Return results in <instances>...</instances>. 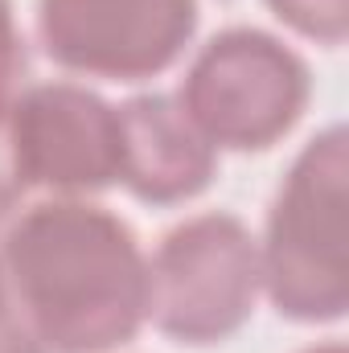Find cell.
<instances>
[{
  "label": "cell",
  "instance_id": "3",
  "mask_svg": "<svg viewBox=\"0 0 349 353\" xmlns=\"http://www.w3.org/2000/svg\"><path fill=\"white\" fill-rule=\"evenodd\" d=\"M308 62L275 33L230 25L189 62L177 103L218 152H267L308 111Z\"/></svg>",
  "mask_w": 349,
  "mask_h": 353
},
{
  "label": "cell",
  "instance_id": "12",
  "mask_svg": "<svg viewBox=\"0 0 349 353\" xmlns=\"http://www.w3.org/2000/svg\"><path fill=\"white\" fill-rule=\"evenodd\" d=\"M304 353H346V345L341 341H321V345H308Z\"/></svg>",
  "mask_w": 349,
  "mask_h": 353
},
{
  "label": "cell",
  "instance_id": "8",
  "mask_svg": "<svg viewBox=\"0 0 349 353\" xmlns=\"http://www.w3.org/2000/svg\"><path fill=\"white\" fill-rule=\"evenodd\" d=\"M263 4L279 25L317 46H341L349 33V0H263Z\"/></svg>",
  "mask_w": 349,
  "mask_h": 353
},
{
  "label": "cell",
  "instance_id": "13",
  "mask_svg": "<svg viewBox=\"0 0 349 353\" xmlns=\"http://www.w3.org/2000/svg\"><path fill=\"white\" fill-rule=\"evenodd\" d=\"M4 300H8V296H4V271H0V304H4Z\"/></svg>",
  "mask_w": 349,
  "mask_h": 353
},
{
  "label": "cell",
  "instance_id": "4",
  "mask_svg": "<svg viewBox=\"0 0 349 353\" xmlns=\"http://www.w3.org/2000/svg\"><path fill=\"white\" fill-rule=\"evenodd\" d=\"M148 321L177 345L230 341L263 296L259 239L226 210L177 222L148 259Z\"/></svg>",
  "mask_w": 349,
  "mask_h": 353
},
{
  "label": "cell",
  "instance_id": "9",
  "mask_svg": "<svg viewBox=\"0 0 349 353\" xmlns=\"http://www.w3.org/2000/svg\"><path fill=\"white\" fill-rule=\"evenodd\" d=\"M21 74H25V37H21L12 0H0V107L17 94Z\"/></svg>",
  "mask_w": 349,
  "mask_h": 353
},
{
  "label": "cell",
  "instance_id": "1",
  "mask_svg": "<svg viewBox=\"0 0 349 353\" xmlns=\"http://www.w3.org/2000/svg\"><path fill=\"white\" fill-rule=\"evenodd\" d=\"M0 271L46 353H111L148 321L152 279L136 230L83 197L29 205L4 234Z\"/></svg>",
  "mask_w": 349,
  "mask_h": 353
},
{
  "label": "cell",
  "instance_id": "6",
  "mask_svg": "<svg viewBox=\"0 0 349 353\" xmlns=\"http://www.w3.org/2000/svg\"><path fill=\"white\" fill-rule=\"evenodd\" d=\"M8 144L29 189L87 197L119 185V107L79 83H37L4 107Z\"/></svg>",
  "mask_w": 349,
  "mask_h": 353
},
{
  "label": "cell",
  "instance_id": "11",
  "mask_svg": "<svg viewBox=\"0 0 349 353\" xmlns=\"http://www.w3.org/2000/svg\"><path fill=\"white\" fill-rule=\"evenodd\" d=\"M0 353H46V345L33 337V329L8 300L0 304Z\"/></svg>",
  "mask_w": 349,
  "mask_h": 353
},
{
  "label": "cell",
  "instance_id": "5",
  "mask_svg": "<svg viewBox=\"0 0 349 353\" xmlns=\"http://www.w3.org/2000/svg\"><path fill=\"white\" fill-rule=\"evenodd\" d=\"M197 0H41L37 37L50 62L107 83L157 79L185 54Z\"/></svg>",
  "mask_w": 349,
  "mask_h": 353
},
{
  "label": "cell",
  "instance_id": "7",
  "mask_svg": "<svg viewBox=\"0 0 349 353\" xmlns=\"http://www.w3.org/2000/svg\"><path fill=\"white\" fill-rule=\"evenodd\" d=\"M218 148L193 128L173 94L119 103V185L144 205H181L210 189Z\"/></svg>",
  "mask_w": 349,
  "mask_h": 353
},
{
  "label": "cell",
  "instance_id": "2",
  "mask_svg": "<svg viewBox=\"0 0 349 353\" xmlns=\"http://www.w3.org/2000/svg\"><path fill=\"white\" fill-rule=\"evenodd\" d=\"M346 128L312 136L279 181L259 243L263 296L296 325H333L346 296Z\"/></svg>",
  "mask_w": 349,
  "mask_h": 353
},
{
  "label": "cell",
  "instance_id": "10",
  "mask_svg": "<svg viewBox=\"0 0 349 353\" xmlns=\"http://www.w3.org/2000/svg\"><path fill=\"white\" fill-rule=\"evenodd\" d=\"M8 107V103H4ZM4 107H0V222L8 214H17V205L25 201L29 185L21 181V169H17V157H12V144H8V128H4Z\"/></svg>",
  "mask_w": 349,
  "mask_h": 353
}]
</instances>
